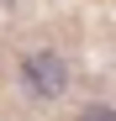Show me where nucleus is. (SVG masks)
<instances>
[{"label":"nucleus","instance_id":"1","mask_svg":"<svg viewBox=\"0 0 116 121\" xmlns=\"http://www.w3.org/2000/svg\"><path fill=\"white\" fill-rule=\"evenodd\" d=\"M21 84L32 90V100H58V95L69 90V63L42 48V53H32L27 63H21Z\"/></svg>","mask_w":116,"mask_h":121},{"label":"nucleus","instance_id":"2","mask_svg":"<svg viewBox=\"0 0 116 121\" xmlns=\"http://www.w3.org/2000/svg\"><path fill=\"white\" fill-rule=\"evenodd\" d=\"M79 121H116V111H111V105H85Z\"/></svg>","mask_w":116,"mask_h":121}]
</instances>
